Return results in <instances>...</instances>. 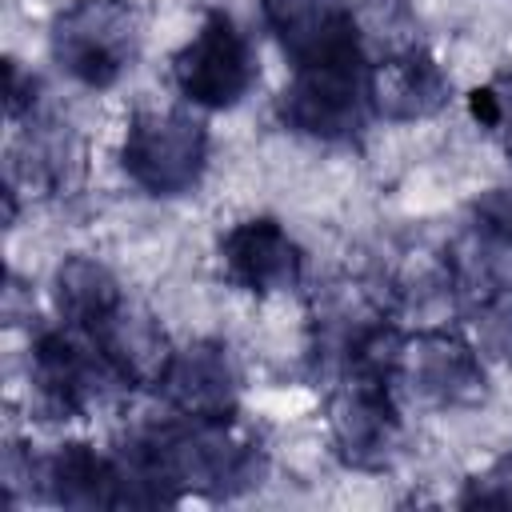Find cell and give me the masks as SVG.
<instances>
[{
  "mask_svg": "<svg viewBox=\"0 0 512 512\" xmlns=\"http://www.w3.org/2000/svg\"><path fill=\"white\" fill-rule=\"evenodd\" d=\"M124 380L112 372L96 340L72 324L40 328L28 348V392L40 420H76L116 396Z\"/></svg>",
  "mask_w": 512,
  "mask_h": 512,
  "instance_id": "1",
  "label": "cell"
},
{
  "mask_svg": "<svg viewBox=\"0 0 512 512\" xmlns=\"http://www.w3.org/2000/svg\"><path fill=\"white\" fill-rule=\"evenodd\" d=\"M52 60L84 88H112L140 56V20L128 0H72L52 20Z\"/></svg>",
  "mask_w": 512,
  "mask_h": 512,
  "instance_id": "2",
  "label": "cell"
},
{
  "mask_svg": "<svg viewBox=\"0 0 512 512\" xmlns=\"http://www.w3.org/2000/svg\"><path fill=\"white\" fill-rule=\"evenodd\" d=\"M120 168L148 196H184L208 168V132L184 108H144L124 128Z\"/></svg>",
  "mask_w": 512,
  "mask_h": 512,
  "instance_id": "3",
  "label": "cell"
},
{
  "mask_svg": "<svg viewBox=\"0 0 512 512\" xmlns=\"http://www.w3.org/2000/svg\"><path fill=\"white\" fill-rule=\"evenodd\" d=\"M260 80V60L248 32L220 8L204 12L200 28L172 56V84L184 104L204 112L236 108Z\"/></svg>",
  "mask_w": 512,
  "mask_h": 512,
  "instance_id": "4",
  "label": "cell"
},
{
  "mask_svg": "<svg viewBox=\"0 0 512 512\" xmlns=\"http://www.w3.org/2000/svg\"><path fill=\"white\" fill-rule=\"evenodd\" d=\"M368 68H372L368 60L292 68V80L284 84V92L276 100L284 128L312 136V140H324V144L356 140L372 116Z\"/></svg>",
  "mask_w": 512,
  "mask_h": 512,
  "instance_id": "5",
  "label": "cell"
},
{
  "mask_svg": "<svg viewBox=\"0 0 512 512\" xmlns=\"http://www.w3.org/2000/svg\"><path fill=\"white\" fill-rule=\"evenodd\" d=\"M400 408L396 388L388 380L344 372L328 396V436L344 464L352 468H384L400 448Z\"/></svg>",
  "mask_w": 512,
  "mask_h": 512,
  "instance_id": "6",
  "label": "cell"
},
{
  "mask_svg": "<svg viewBox=\"0 0 512 512\" xmlns=\"http://www.w3.org/2000/svg\"><path fill=\"white\" fill-rule=\"evenodd\" d=\"M396 384H404V392L420 404H436V408L476 404L484 396V356L472 348L468 336L424 328L416 336H404L392 388Z\"/></svg>",
  "mask_w": 512,
  "mask_h": 512,
  "instance_id": "7",
  "label": "cell"
},
{
  "mask_svg": "<svg viewBox=\"0 0 512 512\" xmlns=\"http://www.w3.org/2000/svg\"><path fill=\"white\" fill-rule=\"evenodd\" d=\"M260 16L292 68L368 60L356 40L352 0H260Z\"/></svg>",
  "mask_w": 512,
  "mask_h": 512,
  "instance_id": "8",
  "label": "cell"
},
{
  "mask_svg": "<svg viewBox=\"0 0 512 512\" xmlns=\"http://www.w3.org/2000/svg\"><path fill=\"white\" fill-rule=\"evenodd\" d=\"M220 272L240 292L276 296L300 288L304 252L272 216H252L220 236Z\"/></svg>",
  "mask_w": 512,
  "mask_h": 512,
  "instance_id": "9",
  "label": "cell"
},
{
  "mask_svg": "<svg viewBox=\"0 0 512 512\" xmlns=\"http://www.w3.org/2000/svg\"><path fill=\"white\" fill-rule=\"evenodd\" d=\"M160 400L196 420H236L240 376L224 344L196 340L188 348H172V360L156 384Z\"/></svg>",
  "mask_w": 512,
  "mask_h": 512,
  "instance_id": "10",
  "label": "cell"
},
{
  "mask_svg": "<svg viewBox=\"0 0 512 512\" xmlns=\"http://www.w3.org/2000/svg\"><path fill=\"white\" fill-rule=\"evenodd\" d=\"M80 176H84L80 136L68 124L32 112L8 156V196H20V188L36 196H64L80 184Z\"/></svg>",
  "mask_w": 512,
  "mask_h": 512,
  "instance_id": "11",
  "label": "cell"
},
{
  "mask_svg": "<svg viewBox=\"0 0 512 512\" xmlns=\"http://www.w3.org/2000/svg\"><path fill=\"white\" fill-rule=\"evenodd\" d=\"M448 96H452V80L424 48L376 60L368 68V100H372V116L380 120L392 124L428 120L448 104Z\"/></svg>",
  "mask_w": 512,
  "mask_h": 512,
  "instance_id": "12",
  "label": "cell"
},
{
  "mask_svg": "<svg viewBox=\"0 0 512 512\" xmlns=\"http://www.w3.org/2000/svg\"><path fill=\"white\" fill-rule=\"evenodd\" d=\"M88 336L96 340L112 372L124 380V388H156L172 360V344L164 328L128 300L112 316H104Z\"/></svg>",
  "mask_w": 512,
  "mask_h": 512,
  "instance_id": "13",
  "label": "cell"
},
{
  "mask_svg": "<svg viewBox=\"0 0 512 512\" xmlns=\"http://www.w3.org/2000/svg\"><path fill=\"white\" fill-rule=\"evenodd\" d=\"M40 496L64 508H120L116 456L84 440L60 444L52 456H40Z\"/></svg>",
  "mask_w": 512,
  "mask_h": 512,
  "instance_id": "14",
  "label": "cell"
},
{
  "mask_svg": "<svg viewBox=\"0 0 512 512\" xmlns=\"http://www.w3.org/2000/svg\"><path fill=\"white\" fill-rule=\"evenodd\" d=\"M52 296L60 324H72L80 332H92L104 316H112L124 304L116 276L92 256H68L52 276Z\"/></svg>",
  "mask_w": 512,
  "mask_h": 512,
  "instance_id": "15",
  "label": "cell"
},
{
  "mask_svg": "<svg viewBox=\"0 0 512 512\" xmlns=\"http://www.w3.org/2000/svg\"><path fill=\"white\" fill-rule=\"evenodd\" d=\"M352 20L368 64L420 48V24L408 0H352Z\"/></svg>",
  "mask_w": 512,
  "mask_h": 512,
  "instance_id": "16",
  "label": "cell"
},
{
  "mask_svg": "<svg viewBox=\"0 0 512 512\" xmlns=\"http://www.w3.org/2000/svg\"><path fill=\"white\" fill-rule=\"evenodd\" d=\"M468 340L484 360L512 364V280L484 284L468 296H460Z\"/></svg>",
  "mask_w": 512,
  "mask_h": 512,
  "instance_id": "17",
  "label": "cell"
},
{
  "mask_svg": "<svg viewBox=\"0 0 512 512\" xmlns=\"http://www.w3.org/2000/svg\"><path fill=\"white\" fill-rule=\"evenodd\" d=\"M468 112L472 120L492 132L500 140V148L512 156V72L488 80L484 88H472L468 92Z\"/></svg>",
  "mask_w": 512,
  "mask_h": 512,
  "instance_id": "18",
  "label": "cell"
},
{
  "mask_svg": "<svg viewBox=\"0 0 512 512\" xmlns=\"http://www.w3.org/2000/svg\"><path fill=\"white\" fill-rule=\"evenodd\" d=\"M472 228L488 240H496L500 248L512 252V188H488L476 204H472Z\"/></svg>",
  "mask_w": 512,
  "mask_h": 512,
  "instance_id": "19",
  "label": "cell"
},
{
  "mask_svg": "<svg viewBox=\"0 0 512 512\" xmlns=\"http://www.w3.org/2000/svg\"><path fill=\"white\" fill-rule=\"evenodd\" d=\"M40 84L32 72H24L16 60H8V120H28L36 112Z\"/></svg>",
  "mask_w": 512,
  "mask_h": 512,
  "instance_id": "20",
  "label": "cell"
}]
</instances>
